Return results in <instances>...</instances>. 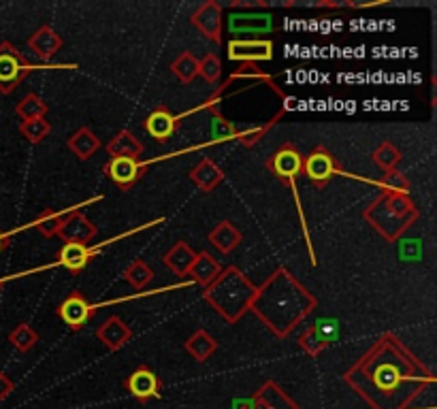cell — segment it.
Returning <instances> with one entry per match:
<instances>
[{
  "label": "cell",
  "mask_w": 437,
  "mask_h": 409,
  "mask_svg": "<svg viewBox=\"0 0 437 409\" xmlns=\"http://www.w3.org/2000/svg\"><path fill=\"white\" fill-rule=\"evenodd\" d=\"M124 278H126V282L132 288L143 290L154 280V268L148 262H143V260H132L128 264V268L124 271Z\"/></svg>",
  "instance_id": "obj_27"
},
{
  "label": "cell",
  "mask_w": 437,
  "mask_h": 409,
  "mask_svg": "<svg viewBox=\"0 0 437 409\" xmlns=\"http://www.w3.org/2000/svg\"><path fill=\"white\" fill-rule=\"evenodd\" d=\"M9 341H11V346L17 348L19 352H28L37 346V341H39V332L32 328L30 324L22 322L17 324L11 332H9Z\"/></svg>",
  "instance_id": "obj_30"
},
{
  "label": "cell",
  "mask_w": 437,
  "mask_h": 409,
  "mask_svg": "<svg viewBox=\"0 0 437 409\" xmlns=\"http://www.w3.org/2000/svg\"><path fill=\"white\" fill-rule=\"evenodd\" d=\"M254 294H256V286L237 266L222 268L220 275L209 286H205V292H203L205 300L230 324L237 322L250 310Z\"/></svg>",
  "instance_id": "obj_3"
},
{
  "label": "cell",
  "mask_w": 437,
  "mask_h": 409,
  "mask_svg": "<svg viewBox=\"0 0 437 409\" xmlns=\"http://www.w3.org/2000/svg\"><path fill=\"white\" fill-rule=\"evenodd\" d=\"M58 318L69 326V328H73V330H79V328H84V324L90 320V314H92V305L86 300V296L84 294H79V292H73V294H69L66 296L62 303H60V307H58Z\"/></svg>",
  "instance_id": "obj_11"
},
{
  "label": "cell",
  "mask_w": 437,
  "mask_h": 409,
  "mask_svg": "<svg viewBox=\"0 0 437 409\" xmlns=\"http://www.w3.org/2000/svg\"><path fill=\"white\" fill-rule=\"evenodd\" d=\"M13 388H15V384H13V380L9 378L7 373H3L0 371V401H5L11 392H13Z\"/></svg>",
  "instance_id": "obj_40"
},
{
  "label": "cell",
  "mask_w": 437,
  "mask_h": 409,
  "mask_svg": "<svg viewBox=\"0 0 437 409\" xmlns=\"http://www.w3.org/2000/svg\"><path fill=\"white\" fill-rule=\"evenodd\" d=\"M194 260H196V252L186 241H177L169 252L162 256L164 266L169 271H173L177 278H186L188 275V271L194 264Z\"/></svg>",
  "instance_id": "obj_19"
},
{
  "label": "cell",
  "mask_w": 437,
  "mask_h": 409,
  "mask_svg": "<svg viewBox=\"0 0 437 409\" xmlns=\"http://www.w3.org/2000/svg\"><path fill=\"white\" fill-rule=\"evenodd\" d=\"M418 218V209L408 194L403 192H382L369 209H365V220H369L380 234L386 236V241H397L406 232L414 220Z\"/></svg>",
  "instance_id": "obj_4"
},
{
  "label": "cell",
  "mask_w": 437,
  "mask_h": 409,
  "mask_svg": "<svg viewBox=\"0 0 437 409\" xmlns=\"http://www.w3.org/2000/svg\"><path fill=\"white\" fill-rule=\"evenodd\" d=\"M241 232L237 226H232L230 222H220L212 232H209V243L220 250L222 254H228L232 252L235 248H237L241 243Z\"/></svg>",
  "instance_id": "obj_23"
},
{
  "label": "cell",
  "mask_w": 437,
  "mask_h": 409,
  "mask_svg": "<svg viewBox=\"0 0 437 409\" xmlns=\"http://www.w3.org/2000/svg\"><path fill=\"white\" fill-rule=\"evenodd\" d=\"M232 409H256V401H254V396H250V399H237L232 403Z\"/></svg>",
  "instance_id": "obj_41"
},
{
  "label": "cell",
  "mask_w": 437,
  "mask_h": 409,
  "mask_svg": "<svg viewBox=\"0 0 437 409\" xmlns=\"http://www.w3.org/2000/svg\"><path fill=\"white\" fill-rule=\"evenodd\" d=\"M107 170V177L120 186V188H130L134 182H137L143 173V164H139V160H134V158H111L105 166Z\"/></svg>",
  "instance_id": "obj_13"
},
{
  "label": "cell",
  "mask_w": 437,
  "mask_h": 409,
  "mask_svg": "<svg viewBox=\"0 0 437 409\" xmlns=\"http://www.w3.org/2000/svg\"><path fill=\"white\" fill-rule=\"evenodd\" d=\"M299 346L303 348L310 356H318V354H320V352H322L328 344H326V341L322 339V335H320V332L312 326V328H308L303 335L299 337Z\"/></svg>",
  "instance_id": "obj_34"
},
{
  "label": "cell",
  "mask_w": 437,
  "mask_h": 409,
  "mask_svg": "<svg viewBox=\"0 0 437 409\" xmlns=\"http://www.w3.org/2000/svg\"><path fill=\"white\" fill-rule=\"evenodd\" d=\"M98 234V228L81 214V211H69L62 228L58 230V236H62L64 243H77L88 246Z\"/></svg>",
  "instance_id": "obj_8"
},
{
  "label": "cell",
  "mask_w": 437,
  "mask_h": 409,
  "mask_svg": "<svg viewBox=\"0 0 437 409\" xmlns=\"http://www.w3.org/2000/svg\"><path fill=\"white\" fill-rule=\"evenodd\" d=\"M64 41L51 26H41L32 37L28 39V49L32 51L39 62H51L56 54L62 49Z\"/></svg>",
  "instance_id": "obj_12"
},
{
  "label": "cell",
  "mask_w": 437,
  "mask_h": 409,
  "mask_svg": "<svg viewBox=\"0 0 437 409\" xmlns=\"http://www.w3.org/2000/svg\"><path fill=\"white\" fill-rule=\"evenodd\" d=\"M252 396L258 409H299V405L276 382L262 384Z\"/></svg>",
  "instance_id": "obj_18"
},
{
  "label": "cell",
  "mask_w": 437,
  "mask_h": 409,
  "mask_svg": "<svg viewBox=\"0 0 437 409\" xmlns=\"http://www.w3.org/2000/svg\"><path fill=\"white\" fill-rule=\"evenodd\" d=\"M198 75H203L205 81L216 83L222 75V62L216 54H207L203 60L198 62Z\"/></svg>",
  "instance_id": "obj_35"
},
{
  "label": "cell",
  "mask_w": 437,
  "mask_h": 409,
  "mask_svg": "<svg viewBox=\"0 0 437 409\" xmlns=\"http://www.w3.org/2000/svg\"><path fill=\"white\" fill-rule=\"evenodd\" d=\"M344 380L372 409H408L435 382L431 371L395 335H384Z\"/></svg>",
  "instance_id": "obj_1"
},
{
  "label": "cell",
  "mask_w": 437,
  "mask_h": 409,
  "mask_svg": "<svg viewBox=\"0 0 437 409\" xmlns=\"http://www.w3.org/2000/svg\"><path fill=\"white\" fill-rule=\"evenodd\" d=\"M41 68V64H32L28 58L17 51V47L9 41L0 43V92L11 94L28 73Z\"/></svg>",
  "instance_id": "obj_5"
},
{
  "label": "cell",
  "mask_w": 437,
  "mask_h": 409,
  "mask_svg": "<svg viewBox=\"0 0 437 409\" xmlns=\"http://www.w3.org/2000/svg\"><path fill=\"white\" fill-rule=\"evenodd\" d=\"M66 216H69V211H64V214H62V211H51V209H47V211H43L41 216L35 218L32 226H35V228H37L41 234H45V236H54V234H58V230L62 228Z\"/></svg>",
  "instance_id": "obj_31"
},
{
  "label": "cell",
  "mask_w": 437,
  "mask_h": 409,
  "mask_svg": "<svg viewBox=\"0 0 437 409\" xmlns=\"http://www.w3.org/2000/svg\"><path fill=\"white\" fill-rule=\"evenodd\" d=\"M171 71H173V75H175L182 83H190V81L198 75V60H196L190 51H184V54H180V56L173 60Z\"/></svg>",
  "instance_id": "obj_29"
},
{
  "label": "cell",
  "mask_w": 437,
  "mask_h": 409,
  "mask_svg": "<svg viewBox=\"0 0 437 409\" xmlns=\"http://www.w3.org/2000/svg\"><path fill=\"white\" fill-rule=\"evenodd\" d=\"M192 26L207 37L209 41L220 43L222 39V7L216 0H207L192 13Z\"/></svg>",
  "instance_id": "obj_10"
},
{
  "label": "cell",
  "mask_w": 437,
  "mask_h": 409,
  "mask_svg": "<svg viewBox=\"0 0 437 409\" xmlns=\"http://www.w3.org/2000/svg\"><path fill=\"white\" fill-rule=\"evenodd\" d=\"M256 409H258V407H256Z\"/></svg>",
  "instance_id": "obj_43"
},
{
  "label": "cell",
  "mask_w": 437,
  "mask_h": 409,
  "mask_svg": "<svg viewBox=\"0 0 437 409\" xmlns=\"http://www.w3.org/2000/svg\"><path fill=\"white\" fill-rule=\"evenodd\" d=\"M374 162L384 170V173H388V170H395V166L399 164V160H401V154H399V150L395 147V145H390V143H382L376 152H374Z\"/></svg>",
  "instance_id": "obj_33"
},
{
  "label": "cell",
  "mask_w": 437,
  "mask_h": 409,
  "mask_svg": "<svg viewBox=\"0 0 437 409\" xmlns=\"http://www.w3.org/2000/svg\"><path fill=\"white\" fill-rule=\"evenodd\" d=\"M94 256V252L88 248V246H77V243H64L60 254H58V260L62 266H66L73 273H79L88 262L90 258Z\"/></svg>",
  "instance_id": "obj_25"
},
{
  "label": "cell",
  "mask_w": 437,
  "mask_h": 409,
  "mask_svg": "<svg viewBox=\"0 0 437 409\" xmlns=\"http://www.w3.org/2000/svg\"><path fill=\"white\" fill-rule=\"evenodd\" d=\"M220 271H222V266L218 264V260L214 256H209L207 252H200V254H196V260L190 266L188 275L194 282H198L200 286H209L220 275Z\"/></svg>",
  "instance_id": "obj_22"
},
{
  "label": "cell",
  "mask_w": 437,
  "mask_h": 409,
  "mask_svg": "<svg viewBox=\"0 0 437 409\" xmlns=\"http://www.w3.org/2000/svg\"><path fill=\"white\" fill-rule=\"evenodd\" d=\"M100 147L98 136L90 128H79L71 139H69V150L79 158V160H90Z\"/></svg>",
  "instance_id": "obj_26"
},
{
  "label": "cell",
  "mask_w": 437,
  "mask_h": 409,
  "mask_svg": "<svg viewBox=\"0 0 437 409\" xmlns=\"http://www.w3.org/2000/svg\"><path fill=\"white\" fill-rule=\"evenodd\" d=\"M124 388L141 403H148V401L160 396V380H158V375L148 367L134 369L126 378Z\"/></svg>",
  "instance_id": "obj_9"
},
{
  "label": "cell",
  "mask_w": 437,
  "mask_h": 409,
  "mask_svg": "<svg viewBox=\"0 0 437 409\" xmlns=\"http://www.w3.org/2000/svg\"><path fill=\"white\" fill-rule=\"evenodd\" d=\"M382 184L386 186V192H403L408 194V179L403 177V173H399V170H388V173H384L382 177Z\"/></svg>",
  "instance_id": "obj_37"
},
{
  "label": "cell",
  "mask_w": 437,
  "mask_h": 409,
  "mask_svg": "<svg viewBox=\"0 0 437 409\" xmlns=\"http://www.w3.org/2000/svg\"><path fill=\"white\" fill-rule=\"evenodd\" d=\"M143 128L148 130L150 136H154L156 141H166V139H171L175 128H177V118L169 109L158 107L145 118Z\"/></svg>",
  "instance_id": "obj_17"
},
{
  "label": "cell",
  "mask_w": 437,
  "mask_h": 409,
  "mask_svg": "<svg viewBox=\"0 0 437 409\" xmlns=\"http://www.w3.org/2000/svg\"><path fill=\"white\" fill-rule=\"evenodd\" d=\"M209 130H212V139L214 141H224V139H230V136L237 134V130H235V126L224 120L222 115L214 113L212 120H209Z\"/></svg>",
  "instance_id": "obj_36"
},
{
  "label": "cell",
  "mask_w": 437,
  "mask_h": 409,
  "mask_svg": "<svg viewBox=\"0 0 437 409\" xmlns=\"http://www.w3.org/2000/svg\"><path fill=\"white\" fill-rule=\"evenodd\" d=\"M15 113H17L22 120L45 118V115H47V105H45V100H43L39 94H28V96H24V98L17 102Z\"/></svg>",
  "instance_id": "obj_28"
},
{
  "label": "cell",
  "mask_w": 437,
  "mask_h": 409,
  "mask_svg": "<svg viewBox=\"0 0 437 409\" xmlns=\"http://www.w3.org/2000/svg\"><path fill=\"white\" fill-rule=\"evenodd\" d=\"M246 77L267 79V75L260 71V68H258L256 64H244V66H241V71H237V73H232V75H230V81H232V79H246Z\"/></svg>",
  "instance_id": "obj_38"
},
{
  "label": "cell",
  "mask_w": 437,
  "mask_h": 409,
  "mask_svg": "<svg viewBox=\"0 0 437 409\" xmlns=\"http://www.w3.org/2000/svg\"><path fill=\"white\" fill-rule=\"evenodd\" d=\"M186 350H188V354L194 358V360H198V362H205V360H209L214 354H216V350H218V341L207 332V330H196L188 341H186Z\"/></svg>",
  "instance_id": "obj_24"
},
{
  "label": "cell",
  "mask_w": 437,
  "mask_h": 409,
  "mask_svg": "<svg viewBox=\"0 0 437 409\" xmlns=\"http://www.w3.org/2000/svg\"><path fill=\"white\" fill-rule=\"evenodd\" d=\"M107 152L111 154V158H134L137 160L143 152L141 141L134 136L130 130H120L113 139L107 143Z\"/></svg>",
  "instance_id": "obj_21"
},
{
  "label": "cell",
  "mask_w": 437,
  "mask_h": 409,
  "mask_svg": "<svg viewBox=\"0 0 437 409\" xmlns=\"http://www.w3.org/2000/svg\"><path fill=\"white\" fill-rule=\"evenodd\" d=\"M190 179L194 182V186H198L203 192H209L224 179V173H222V168L214 160L203 158L190 170Z\"/></svg>",
  "instance_id": "obj_20"
},
{
  "label": "cell",
  "mask_w": 437,
  "mask_h": 409,
  "mask_svg": "<svg viewBox=\"0 0 437 409\" xmlns=\"http://www.w3.org/2000/svg\"><path fill=\"white\" fill-rule=\"evenodd\" d=\"M303 173L312 179V182H316V184H326L331 177H333V173H335V160H333V156L324 150V147H318V150H314L305 160H303Z\"/></svg>",
  "instance_id": "obj_14"
},
{
  "label": "cell",
  "mask_w": 437,
  "mask_h": 409,
  "mask_svg": "<svg viewBox=\"0 0 437 409\" xmlns=\"http://www.w3.org/2000/svg\"><path fill=\"white\" fill-rule=\"evenodd\" d=\"M320 335H322V339L326 341V344H331L333 341V337H337V322H331V320H324V322H320V324H316L314 326Z\"/></svg>",
  "instance_id": "obj_39"
},
{
  "label": "cell",
  "mask_w": 437,
  "mask_h": 409,
  "mask_svg": "<svg viewBox=\"0 0 437 409\" xmlns=\"http://www.w3.org/2000/svg\"><path fill=\"white\" fill-rule=\"evenodd\" d=\"M269 166H271V170L278 177L292 179L301 173V170H303V158H301V154L292 145H284L282 150L276 152V156L271 158Z\"/></svg>",
  "instance_id": "obj_16"
},
{
  "label": "cell",
  "mask_w": 437,
  "mask_h": 409,
  "mask_svg": "<svg viewBox=\"0 0 437 409\" xmlns=\"http://www.w3.org/2000/svg\"><path fill=\"white\" fill-rule=\"evenodd\" d=\"M226 28H228L232 39L246 37V34H250V37L254 39V34L271 32L276 28V24H273L271 13H230L228 22H226Z\"/></svg>",
  "instance_id": "obj_6"
},
{
  "label": "cell",
  "mask_w": 437,
  "mask_h": 409,
  "mask_svg": "<svg viewBox=\"0 0 437 409\" xmlns=\"http://www.w3.org/2000/svg\"><path fill=\"white\" fill-rule=\"evenodd\" d=\"M19 132L24 134V139L30 143H41L45 136L51 132V126L45 118L37 120H22L19 122Z\"/></svg>",
  "instance_id": "obj_32"
},
{
  "label": "cell",
  "mask_w": 437,
  "mask_h": 409,
  "mask_svg": "<svg viewBox=\"0 0 437 409\" xmlns=\"http://www.w3.org/2000/svg\"><path fill=\"white\" fill-rule=\"evenodd\" d=\"M9 246V234H5L3 230H0V254H3Z\"/></svg>",
  "instance_id": "obj_42"
},
{
  "label": "cell",
  "mask_w": 437,
  "mask_h": 409,
  "mask_svg": "<svg viewBox=\"0 0 437 409\" xmlns=\"http://www.w3.org/2000/svg\"><path fill=\"white\" fill-rule=\"evenodd\" d=\"M96 337H98V341H103L109 350H120L132 339V330H130V326L122 318L113 316V318L105 320L103 324L98 326Z\"/></svg>",
  "instance_id": "obj_15"
},
{
  "label": "cell",
  "mask_w": 437,
  "mask_h": 409,
  "mask_svg": "<svg viewBox=\"0 0 437 409\" xmlns=\"http://www.w3.org/2000/svg\"><path fill=\"white\" fill-rule=\"evenodd\" d=\"M316 307V296L292 273L276 271L252 298L250 310L278 337L290 335Z\"/></svg>",
  "instance_id": "obj_2"
},
{
  "label": "cell",
  "mask_w": 437,
  "mask_h": 409,
  "mask_svg": "<svg viewBox=\"0 0 437 409\" xmlns=\"http://www.w3.org/2000/svg\"><path fill=\"white\" fill-rule=\"evenodd\" d=\"M228 58L244 64H256L258 60L273 58V43L267 39H230Z\"/></svg>",
  "instance_id": "obj_7"
}]
</instances>
